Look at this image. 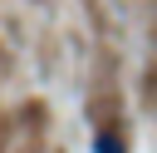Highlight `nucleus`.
I'll return each instance as SVG.
<instances>
[{"instance_id": "1", "label": "nucleus", "mask_w": 157, "mask_h": 153, "mask_svg": "<svg viewBox=\"0 0 157 153\" xmlns=\"http://www.w3.org/2000/svg\"><path fill=\"white\" fill-rule=\"evenodd\" d=\"M93 153H128V148H123V138H118V133H98Z\"/></svg>"}]
</instances>
